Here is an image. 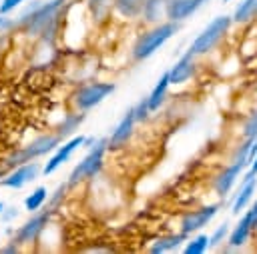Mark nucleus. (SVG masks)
<instances>
[{
	"label": "nucleus",
	"instance_id": "obj_1",
	"mask_svg": "<svg viewBox=\"0 0 257 254\" xmlns=\"http://www.w3.org/2000/svg\"><path fill=\"white\" fill-rule=\"evenodd\" d=\"M175 32H177V24L175 22H167V24H161V26L153 28L151 32L141 36V40L137 42V46L133 50V56L137 60H145V58L153 56Z\"/></svg>",
	"mask_w": 257,
	"mask_h": 254
},
{
	"label": "nucleus",
	"instance_id": "obj_2",
	"mask_svg": "<svg viewBox=\"0 0 257 254\" xmlns=\"http://www.w3.org/2000/svg\"><path fill=\"white\" fill-rule=\"evenodd\" d=\"M231 20L233 18H229V16H217L197 38H195V42L191 44V52L195 54V56H201V54H207L209 50H213L217 44H219V40L227 34V30H229V26H231Z\"/></svg>",
	"mask_w": 257,
	"mask_h": 254
},
{
	"label": "nucleus",
	"instance_id": "obj_3",
	"mask_svg": "<svg viewBox=\"0 0 257 254\" xmlns=\"http://www.w3.org/2000/svg\"><path fill=\"white\" fill-rule=\"evenodd\" d=\"M106 148H108V142H106V140H98V142L90 148V152L78 162V166L70 172L68 184L74 186V184H78L80 180L92 178V176L100 170V166H102V156H104V150H106Z\"/></svg>",
	"mask_w": 257,
	"mask_h": 254
},
{
	"label": "nucleus",
	"instance_id": "obj_4",
	"mask_svg": "<svg viewBox=\"0 0 257 254\" xmlns=\"http://www.w3.org/2000/svg\"><path fill=\"white\" fill-rule=\"evenodd\" d=\"M58 142H60L58 136H42V138H36L34 142H30L28 146H24L22 150L14 152V154L6 160V164H8V166H18V164L32 162L34 158H38V156H42V154L54 150Z\"/></svg>",
	"mask_w": 257,
	"mask_h": 254
},
{
	"label": "nucleus",
	"instance_id": "obj_5",
	"mask_svg": "<svg viewBox=\"0 0 257 254\" xmlns=\"http://www.w3.org/2000/svg\"><path fill=\"white\" fill-rule=\"evenodd\" d=\"M62 2H64V0H52L50 4H46V6L38 8L36 12H32L30 18L24 16L22 22L26 24V32H28V34H40V32H44L46 26L54 20V14H56V10L62 6Z\"/></svg>",
	"mask_w": 257,
	"mask_h": 254
},
{
	"label": "nucleus",
	"instance_id": "obj_6",
	"mask_svg": "<svg viewBox=\"0 0 257 254\" xmlns=\"http://www.w3.org/2000/svg\"><path fill=\"white\" fill-rule=\"evenodd\" d=\"M114 92V84H100V82H96V84H88V86H84L78 94H76V106L80 108V110H90V108H94L96 104H100L108 94H112Z\"/></svg>",
	"mask_w": 257,
	"mask_h": 254
},
{
	"label": "nucleus",
	"instance_id": "obj_7",
	"mask_svg": "<svg viewBox=\"0 0 257 254\" xmlns=\"http://www.w3.org/2000/svg\"><path fill=\"white\" fill-rule=\"evenodd\" d=\"M219 212V204H213V206H205L201 210H193L189 214L183 216L181 220V232L187 236V234H193V232H199L203 226H207L213 216Z\"/></svg>",
	"mask_w": 257,
	"mask_h": 254
},
{
	"label": "nucleus",
	"instance_id": "obj_8",
	"mask_svg": "<svg viewBox=\"0 0 257 254\" xmlns=\"http://www.w3.org/2000/svg\"><path fill=\"white\" fill-rule=\"evenodd\" d=\"M38 170H40L38 162H26V164H20V168H16L12 174H8L0 184L6 186V188H14V190H18V188H22L26 182H32V180L38 176Z\"/></svg>",
	"mask_w": 257,
	"mask_h": 254
},
{
	"label": "nucleus",
	"instance_id": "obj_9",
	"mask_svg": "<svg viewBox=\"0 0 257 254\" xmlns=\"http://www.w3.org/2000/svg\"><path fill=\"white\" fill-rule=\"evenodd\" d=\"M135 122H137V118H135V108H131V110L122 116V120L118 122V126L114 128V132H112V136H110V140H108V148L116 150V148L126 146V142H128V138H131V134H133Z\"/></svg>",
	"mask_w": 257,
	"mask_h": 254
},
{
	"label": "nucleus",
	"instance_id": "obj_10",
	"mask_svg": "<svg viewBox=\"0 0 257 254\" xmlns=\"http://www.w3.org/2000/svg\"><path fill=\"white\" fill-rule=\"evenodd\" d=\"M82 144H84V136H74V138L68 140L64 146H58L56 154L46 162V166H44V174H52L56 168H60L64 162H68V158L72 156V152H74L76 148H80Z\"/></svg>",
	"mask_w": 257,
	"mask_h": 254
},
{
	"label": "nucleus",
	"instance_id": "obj_11",
	"mask_svg": "<svg viewBox=\"0 0 257 254\" xmlns=\"http://www.w3.org/2000/svg\"><path fill=\"white\" fill-rule=\"evenodd\" d=\"M245 166H247V164H243V162H233L231 166H227V168L215 178V192H217L219 196H227L229 190L235 186V182H237V178L241 176V172H243Z\"/></svg>",
	"mask_w": 257,
	"mask_h": 254
},
{
	"label": "nucleus",
	"instance_id": "obj_12",
	"mask_svg": "<svg viewBox=\"0 0 257 254\" xmlns=\"http://www.w3.org/2000/svg\"><path fill=\"white\" fill-rule=\"evenodd\" d=\"M207 0H171L167 6V18H171V22H179L189 18L191 14H195Z\"/></svg>",
	"mask_w": 257,
	"mask_h": 254
},
{
	"label": "nucleus",
	"instance_id": "obj_13",
	"mask_svg": "<svg viewBox=\"0 0 257 254\" xmlns=\"http://www.w3.org/2000/svg\"><path fill=\"white\" fill-rule=\"evenodd\" d=\"M253 230H255L253 214H251V210H247L245 216L239 220V224L231 230V234H229V246H231V248H241V246L249 240V236H251Z\"/></svg>",
	"mask_w": 257,
	"mask_h": 254
},
{
	"label": "nucleus",
	"instance_id": "obj_14",
	"mask_svg": "<svg viewBox=\"0 0 257 254\" xmlns=\"http://www.w3.org/2000/svg\"><path fill=\"white\" fill-rule=\"evenodd\" d=\"M193 58H195V54L189 50L185 56H181V58L177 60V64L169 70L171 84H183V82H187V80L193 76V72H195V62H193Z\"/></svg>",
	"mask_w": 257,
	"mask_h": 254
},
{
	"label": "nucleus",
	"instance_id": "obj_15",
	"mask_svg": "<svg viewBox=\"0 0 257 254\" xmlns=\"http://www.w3.org/2000/svg\"><path fill=\"white\" fill-rule=\"evenodd\" d=\"M46 220H48V214H44V216H36V218H32V220H28V222L18 230V234H16V242H18V244L34 242V240L38 238V234L42 232Z\"/></svg>",
	"mask_w": 257,
	"mask_h": 254
},
{
	"label": "nucleus",
	"instance_id": "obj_16",
	"mask_svg": "<svg viewBox=\"0 0 257 254\" xmlns=\"http://www.w3.org/2000/svg\"><path fill=\"white\" fill-rule=\"evenodd\" d=\"M255 188H257V178H253V180H249V182L239 186V192H237V196L233 200V206H231L233 214H239V212H243L249 206L251 198L255 196Z\"/></svg>",
	"mask_w": 257,
	"mask_h": 254
},
{
	"label": "nucleus",
	"instance_id": "obj_17",
	"mask_svg": "<svg viewBox=\"0 0 257 254\" xmlns=\"http://www.w3.org/2000/svg\"><path fill=\"white\" fill-rule=\"evenodd\" d=\"M169 86H171V78H169V72H165V74L161 76V80L155 84L153 92L147 96V102H149V110H151V112L159 110V106L163 104V100H165V96H167Z\"/></svg>",
	"mask_w": 257,
	"mask_h": 254
},
{
	"label": "nucleus",
	"instance_id": "obj_18",
	"mask_svg": "<svg viewBox=\"0 0 257 254\" xmlns=\"http://www.w3.org/2000/svg\"><path fill=\"white\" fill-rule=\"evenodd\" d=\"M255 16H257V0H243V2H239V6L235 8L231 18L237 24H247Z\"/></svg>",
	"mask_w": 257,
	"mask_h": 254
},
{
	"label": "nucleus",
	"instance_id": "obj_19",
	"mask_svg": "<svg viewBox=\"0 0 257 254\" xmlns=\"http://www.w3.org/2000/svg\"><path fill=\"white\" fill-rule=\"evenodd\" d=\"M185 240V234L181 232L179 236H163V238H159V240H155V244L151 246V252L153 254H163V252H171V250H177L179 248V244Z\"/></svg>",
	"mask_w": 257,
	"mask_h": 254
},
{
	"label": "nucleus",
	"instance_id": "obj_20",
	"mask_svg": "<svg viewBox=\"0 0 257 254\" xmlns=\"http://www.w3.org/2000/svg\"><path fill=\"white\" fill-rule=\"evenodd\" d=\"M145 2H147V0H114L118 12H120L122 16H126V18H133V16L141 14L143 8H145Z\"/></svg>",
	"mask_w": 257,
	"mask_h": 254
},
{
	"label": "nucleus",
	"instance_id": "obj_21",
	"mask_svg": "<svg viewBox=\"0 0 257 254\" xmlns=\"http://www.w3.org/2000/svg\"><path fill=\"white\" fill-rule=\"evenodd\" d=\"M209 246H211V236L199 234V236H195V238L185 246V254H203V252H207Z\"/></svg>",
	"mask_w": 257,
	"mask_h": 254
},
{
	"label": "nucleus",
	"instance_id": "obj_22",
	"mask_svg": "<svg viewBox=\"0 0 257 254\" xmlns=\"http://www.w3.org/2000/svg\"><path fill=\"white\" fill-rule=\"evenodd\" d=\"M169 2L171 0H147L145 2V8H143V14H145V18L147 20H157L159 16H161V10H163V6L167 8L169 6Z\"/></svg>",
	"mask_w": 257,
	"mask_h": 254
},
{
	"label": "nucleus",
	"instance_id": "obj_23",
	"mask_svg": "<svg viewBox=\"0 0 257 254\" xmlns=\"http://www.w3.org/2000/svg\"><path fill=\"white\" fill-rule=\"evenodd\" d=\"M46 194H48V192H46V188H42V186H40V188H36V190H34V192L24 200V208H26L28 212H36V210L44 204Z\"/></svg>",
	"mask_w": 257,
	"mask_h": 254
},
{
	"label": "nucleus",
	"instance_id": "obj_24",
	"mask_svg": "<svg viewBox=\"0 0 257 254\" xmlns=\"http://www.w3.org/2000/svg\"><path fill=\"white\" fill-rule=\"evenodd\" d=\"M229 234H231V232H229V224H221V226L213 232V236H211V246H219Z\"/></svg>",
	"mask_w": 257,
	"mask_h": 254
},
{
	"label": "nucleus",
	"instance_id": "obj_25",
	"mask_svg": "<svg viewBox=\"0 0 257 254\" xmlns=\"http://www.w3.org/2000/svg\"><path fill=\"white\" fill-rule=\"evenodd\" d=\"M80 120H82V116H66L64 124L60 126V134H62V136H64V134H70V132L80 124Z\"/></svg>",
	"mask_w": 257,
	"mask_h": 254
},
{
	"label": "nucleus",
	"instance_id": "obj_26",
	"mask_svg": "<svg viewBox=\"0 0 257 254\" xmlns=\"http://www.w3.org/2000/svg\"><path fill=\"white\" fill-rule=\"evenodd\" d=\"M243 134H245L247 138H255V136H257V112H255V114L249 118V122L245 124Z\"/></svg>",
	"mask_w": 257,
	"mask_h": 254
},
{
	"label": "nucleus",
	"instance_id": "obj_27",
	"mask_svg": "<svg viewBox=\"0 0 257 254\" xmlns=\"http://www.w3.org/2000/svg\"><path fill=\"white\" fill-rule=\"evenodd\" d=\"M149 112H151V110H149V102H147V98H143V100L135 106V118H137V120H145Z\"/></svg>",
	"mask_w": 257,
	"mask_h": 254
},
{
	"label": "nucleus",
	"instance_id": "obj_28",
	"mask_svg": "<svg viewBox=\"0 0 257 254\" xmlns=\"http://www.w3.org/2000/svg\"><path fill=\"white\" fill-rule=\"evenodd\" d=\"M20 2H22V0H2V4H0V14H8V12L14 10Z\"/></svg>",
	"mask_w": 257,
	"mask_h": 254
},
{
	"label": "nucleus",
	"instance_id": "obj_29",
	"mask_svg": "<svg viewBox=\"0 0 257 254\" xmlns=\"http://www.w3.org/2000/svg\"><path fill=\"white\" fill-rule=\"evenodd\" d=\"M253 178H257V156L253 158V162H251V168H249V172L243 176L241 184H245V182H249V180H253Z\"/></svg>",
	"mask_w": 257,
	"mask_h": 254
},
{
	"label": "nucleus",
	"instance_id": "obj_30",
	"mask_svg": "<svg viewBox=\"0 0 257 254\" xmlns=\"http://www.w3.org/2000/svg\"><path fill=\"white\" fill-rule=\"evenodd\" d=\"M6 26H8V22L4 20V14H2V16H0V30H2V28H6Z\"/></svg>",
	"mask_w": 257,
	"mask_h": 254
},
{
	"label": "nucleus",
	"instance_id": "obj_31",
	"mask_svg": "<svg viewBox=\"0 0 257 254\" xmlns=\"http://www.w3.org/2000/svg\"><path fill=\"white\" fill-rule=\"evenodd\" d=\"M2 208H4V206H2V202H0V214H2Z\"/></svg>",
	"mask_w": 257,
	"mask_h": 254
},
{
	"label": "nucleus",
	"instance_id": "obj_32",
	"mask_svg": "<svg viewBox=\"0 0 257 254\" xmlns=\"http://www.w3.org/2000/svg\"><path fill=\"white\" fill-rule=\"evenodd\" d=\"M223 2H231V0H223Z\"/></svg>",
	"mask_w": 257,
	"mask_h": 254
}]
</instances>
